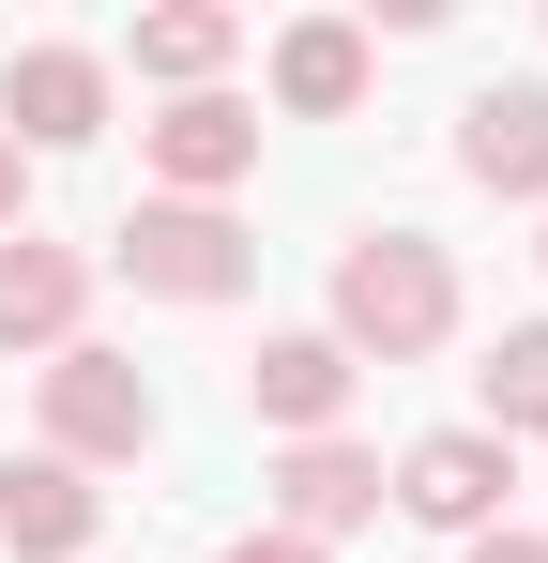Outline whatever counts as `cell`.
I'll list each match as a JSON object with an SVG mask.
<instances>
[{
	"instance_id": "obj_1",
	"label": "cell",
	"mask_w": 548,
	"mask_h": 563,
	"mask_svg": "<svg viewBox=\"0 0 548 563\" xmlns=\"http://www.w3.org/2000/svg\"><path fill=\"white\" fill-rule=\"evenodd\" d=\"M442 335H457V260L427 229L336 244V351H351V366H412V351H442Z\"/></svg>"
},
{
	"instance_id": "obj_2",
	"label": "cell",
	"mask_w": 548,
	"mask_h": 563,
	"mask_svg": "<svg viewBox=\"0 0 548 563\" xmlns=\"http://www.w3.org/2000/svg\"><path fill=\"white\" fill-rule=\"evenodd\" d=\"M122 275L153 289V305H229V289L260 275V244H244L213 198H138V213H122Z\"/></svg>"
},
{
	"instance_id": "obj_3",
	"label": "cell",
	"mask_w": 548,
	"mask_h": 563,
	"mask_svg": "<svg viewBox=\"0 0 548 563\" xmlns=\"http://www.w3.org/2000/svg\"><path fill=\"white\" fill-rule=\"evenodd\" d=\"M153 380L122 366V351H46V457H77V472H107V457H153Z\"/></svg>"
},
{
	"instance_id": "obj_4",
	"label": "cell",
	"mask_w": 548,
	"mask_h": 563,
	"mask_svg": "<svg viewBox=\"0 0 548 563\" xmlns=\"http://www.w3.org/2000/svg\"><path fill=\"white\" fill-rule=\"evenodd\" d=\"M503 487H518V442H487V427H427V442L396 457V487H381V503H412L427 533H457V549H472V533H503Z\"/></svg>"
},
{
	"instance_id": "obj_5",
	"label": "cell",
	"mask_w": 548,
	"mask_h": 563,
	"mask_svg": "<svg viewBox=\"0 0 548 563\" xmlns=\"http://www.w3.org/2000/svg\"><path fill=\"white\" fill-rule=\"evenodd\" d=\"M138 153H153L168 198H213V213H229V184L260 168V107H244V92H183L168 122H138Z\"/></svg>"
},
{
	"instance_id": "obj_6",
	"label": "cell",
	"mask_w": 548,
	"mask_h": 563,
	"mask_svg": "<svg viewBox=\"0 0 548 563\" xmlns=\"http://www.w3.org/2000/svg\"><path fill=\"white\" fill-rule=\"evenodd\" d=\"M0 137H15V153H77V137H107V62H91V46H15Z\"/></svg>"
},
{
	"instance_id": "obj_7",
	"label": "cell",
	"mask_w": 548,
	"mask_h": 563,
	"mask_svg": "<svg viewBox=\"0 0 548 563\" xmlns=\"http://www.w3.org/2000/svg\"><path fill=\"white\" fill-rule=\"evenodd\" d=\"M365 518H381V457H365V442H289V457H274V533H289V549H336Z\"/></svg>"
},
{
	"instance_id": "obj_8",
	"label": "cell",
	"mask_w": 548,
	"mask_h": 563,
	"mask_svg": "<svg viewBox=\"0 0 548 563\" xmlns=\"http://www.w3.org/2000/svg\"><path fill=\"white\" fill-rule=\"evenodd\" d=\"M91 518H107V487H91L77 457H46V442L0 457V549H15V563H77Z\"/></svg>"
},
{
	"instance_id": "obj_9",
	"label": "cell",
	"mask_w": 548,
	"mask_h": 563,
	"mask_svg": "<svg viewBox=\"0 0 548 563\" xmlns=\"http://www.w3.org/2000/svg\"><path fill=\"white\" fill-rule=\"evenodd\" d=\"M351 351L336 335H260V366H244V411H260L274 442H336V411H351Z\"/></svg>"
},
{
	"instance_id": "obj_10",
	"label": "cell",
	"mask_w": 548,
	"mask_h": 563,
	"mask_svg": "<svg viewBox=\"0 0 548 563\" xmlns=\"http://www.w3.org/2000/svg\"><path fill=\"white\" fill-rule=\"evenodd\" d=\"M77 305H91L77 244H46V229L0 244V351H77Z\"/></svg>"
},
{
	"instance_id": "obj_11",
	"label": "cell",
	"mask_w": 548,
	"mask_h": 563,
	"mask_svg": "<svg viewBox=\"0 0 548 563\" xmlns=\"http://www.w3.org/2000/svg\"><path fill=\"white\" fill-rule=\"evenodd\" d=\"M457 168H472L487 198H548V92H534V77H518V92H472Z\"/></svg>"
},
{
	"instance_id": "obj_12",
	"label": "cell",
	"mask_w": 548,
	"mask_h": 563,
	"mask_svg": "<svg viewBox=\"0 0 548 563\" xmlns=\"http://www.w3.org/2000/svg\"><path fill=\"white\" fill-rule=\"evenodd\" d=\"M351 92H365V31H351V15H305V31H274V107L336 122Z\"/></svg>"
},
{
	"instance_id": "obj_13",
	"label": "cell",
	"mask_w": 548,
	"mask_h": 563,
	"mask_svg": "<svg viewBox=\"0 0 548 563\" xmlns=\"http://www.w3.org/2000/svg\"><path fill=\"white\" fill-rule=\"evenodd\" d=\"M244 46V15H213V0H168V15H138V77H168V92H213V62Z\"/></svg>"
},
{
	"instance_id": "obj_14",
	"label": "cell",
	"mask_w": 548,
	"mask_h": 563,
	"mask_svg": "<svg viewBox=\"0 0 548 563\" xmlns=\"http://www.w3.org/2000/svg\"><path fill=\"white\" fill-rule=\"evenodd\" d=\"M472 396H487V442H548V320H518V335L472 366Z\"/></svg>"
},
{
	"instance_id": "obj_15",
	"label": "cell",
	"mask_w": 548,
	"mask_h": 563,
	"mask_svg": "<svg viewBox=\"0 0 548 563\" xmlns=\"http://www.w3.org/2000/svg\"><path fill=\"white\" fill-rule=\"evenodd\" d=\"M472 563H548V533H518V518H503V533H472Z\"/></svg>"
},
{
	"instance_id": "obj_16",
	"label": "cell",
	"mask_w": 548,
	"mask_h": 563,
	"mask_svg": "<svg viewBox=\"0 0 548 563\" xmlns=\"http://www.w3.org/2000/svg\"><path fill=\"white\" fill-rule=\"evenodd\" d=\"M229 563H320V549H289V533H229Z\"/></svg>"
},
{
	"instance_id": "obj_17",
	"label": "cell",
	"mask_w": 548,
	"mask_h": 563,
	"mask_svg": "<svg viewBox=\"0 0 548 563\" xmlns=\"http://www.w3.org/2000/svg\"><path fill=\"white\" fill-rule=\"evenodd\" d=\"M0 244H15V137H0Z\"/></svg>"
}]
</instances>
